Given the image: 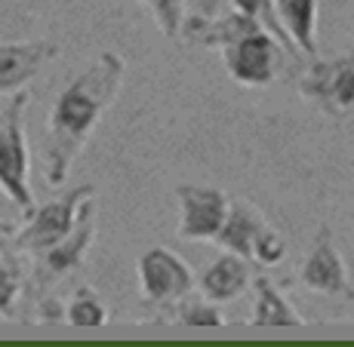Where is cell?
Instances as JSON below:
<instances>
[{"instance_id": "14", "label": "cell", "mask_w": 354, "mask_h": 347, "mask_svg": "<svg viewBox=\"0 0 354 347\" xmlns=\"http://www.w3.org/2000/svg\"><path fill=\"white\" fill-rule=\"evenodd\" d=\"M256 308H253V326H302L305 319L296 314V308L277 292V286L268 277H256Z\"/></svg>"}, {"instance_id": "16", "label": "cell", "mask_w": 354, "mask_h": 347, "mask_svg": "<svg viewBox=\"0 0 354 347\" xmlns=\"http://www.w3.org/2000/svg\"><path fill=\"white\" fill-rule=\"evenodd\" d=\"M22 292V270L16 268V261L0 258V317H10L16 308V298Z\"/></svg>"}, {"instance_id": "11", "label": "cell", "mask_w": 354, "mask_h": 347, "mask_svg": "<svg viewBox=\"0 0 354 347\" xmlns=\"http://www.w3.org/2000/svg\"><path fill=\"white\" fill-rule=\"evenodd\" d=\"M250 283H253L250 258L234 255V252H222L207 270H203L201 292L207 301L219 304V301H231V298H241Z\"/></svg>"}, {"instance_id": "4", "label": "cell", "mask_w": 354, "mask_h": 347, "mask_svg": "<svg viewBox=\"0 0 354 347\" xmlns=\"http://www.w3.org/2000/svg\"><path fill=\"white\" fill-rule=\"evenodd\" d=\"M281 50L287 46L274 37L271 31H253L247 37H241L237 43H231L222 50V59H225L228 77L241 86H262L274 83L277 71H281Z\"/></svg>"}, {"instance_id": "3", "label": "cell", "mask_w": 354, "mask_h": 347, "mask_svg": "<svg viewBox=\"0 0 354 347\" xmlns=\"http://www.w3.org/2000/svg\"><path fill=\"white\" fill-rule=\"evenodd\" d=\"M93 203V185H80L74 188L71 194L59 197V200H50L44 206L31 209L28 212V221L16 230V246L22 252H31V255H40L46 252L50 246L62 243L74 228H77L80 215L86 212V206Z\"/></svg>"}, {"instance_id": "1", "label": "cell", "mask_w": 354, "mask_h": 347, "mask_svg": "<svg viewBox=\"0 0 354 347\" xmlns=\"http://www.w3.org/2000/svg\"><path fill=\"white\" fill-rule=\"evenodd\" d=\"M124 59L118 52H102L86 71H80L59 92L50 117H46L44 148V179L50 188H62L71 172V163L86 148L99 117L114 105L124 86Z\"/></svg>"}, {"instance_id": "13", "label": "cell", "mask_w": 354, "mask_h": 347, "mask_svg": "<svg viewBox=\"0 0 354 347\" xmlns=\"http://www.w3.org/2000/svg\"><path fill=\"white\" fill-rule=\"evenodd\" d=\"M274 6H277V19H281L292 46L315 59L317 56V40H315L317 3L315 0H274Z\"/></svg>"}, {"instance_id": "5", "label": "cell", "mask_w": 354, "mask_h": 347, "mask_svg": "<svg viewBox=\"0 0 354 347\" xmlns=\"http://www.w3.org/2000/svg\"><path fill=\"white\" fill-rule=\"evenodd\" d=\"M176 200H179V228H176V234L182 240H216L219 237L231 209L225 190L209 185H179Z\"/></svg>"}, {"instance_id": "9", "label": "cell", "mask_w": 354, "mask_h": 347, "mask_svg": "<svg viewBox=\"0 0 354 347\" xmlns=\"http://www.w3.org/2000/svg\"><path fill=\"white\" fill-rule=\"evenodd\" d=\"M305 99L317 101L324 111H348L354 105V59L315 62L299 83Z\"/></svg>"}, {"instance_id": "15", "label": "cell", "mask_w": 354, "mask_h": 347, "mask_svg": "<svg viewBox=\"0 0 354 347\" xmlns=\"http://www.w3.org/2000/svg\"><path fill=\"white\" fill-rule=\"evenodd\" d=\"M65 319L71 326H84V329H96V326L108 323V308L99 298L96 289L90 286H80L71 295V301L65 304Z\"/></svg>"}, {"instance_id": "7", "label": "cell", "mask_w": 354, "mask_h": 347, "mask_svg": "<svg viewBox=\"0 0 354 347\" xmlns=\"http://www.w3.org/2000/svg\"><path fill=\"white\" fill-rule=\"evenodd\" d=\"M93 237H96V209H93V203H90L86 212L80 215L77 228H74L62 243H56V246H50L46 252L34 255L37 258V283H40V289H50L56 280H62V277H68L71 270H77L80 264H84L86 252H90Z\"/></svg>"}, {"instance_id": "10", "label": "cell", "mask_w": 354, "mask_h": 347, "mask_svg": "<svg viewBox=\"0 0 354 347\" xmlns=\"http://www.w3.org/2000/svg\"><path fill=\"white\" fill-rule=\"evenodd\" d=\"M56 56L59 46L44 43V40H34V43H0V95L19 92Z\"/></svg>"}, {"instance_id": "6", "label": "cell", "mask_w": 354, "mask_h": 347, "mask_svg": "<svg viewBox=\"0 0 354 347\" xmlns=\"http://www.w3.org/2000/svg\"><path fill=\"white\" fill-rule=\"evenodd\" d=\"M139 286L148 304H173L192 292L194 274L182 255L158 246L139 258Z\"/></svg>"}, {"instance_id": "19", "label": "cell", "mask_w": 354, "mask_h": 347, "mask_svg": "<svg viewBox=\"0 0 354 347\" xmlns=\"http://www.w3.org/2000/svg\"><path fill=\"white\" fill-rule=\"evenodd\" d=\"M12 240H16V228H12L10 221H0V258L6 255V249H10Z\"/></svg>"}, {"instance_id": "17", "label": "cell", "mask_w": 354, "mask_h": 347, "mask_svg": "<svg viewBox=\"0 0 354 347\" xmlns=\"http://www.w3.org/2000/svg\"><path fill=\"white\" fill-rule=\"evenodd\" d=\"M283 255H287V243H283V237L268 224V228L262 230V237L256 240L253 258H256L259 264H277Z\"/></svg>"}, {"instance_id": "2", "label": "cell", "mask_w": 354, "mask_h": 347, "mask_svg": "<svg viewBox=\"0 0 354 347\" xmlns=\"http://www.w3.org/2000/svg\"><path fill=\"white\" fill-rule=\"evenodd\" d=\"M25 108L28 92L19 90L0 108V190L12 200L25 215L34 209V197L28 188V141H25Z\"/></svg>"}, {"instance_id": "18", "label": "cell", "mask_w": 354, "mask_h": 347, "mask_svg": "<svg viewBox=\"0 0 354 347\" xmlns=\"http://www.w3.org/2000/svg\"><path fill=\"white\" fill-rule=\"evenodd\" d=\"M179 323L182 326H222L225 317L216 308V301H203V304H188L179 314Z\"/></svg>"}, {"instance_id": "12", "label": "cell", "mask_w": 354, "mask_h": 347, "mask_svg": "<svg viewBox=\"0 0 354 347\" xmlns=\"http://www.w3.org/2000/svg\"><path fill=\"white\" fill-rule=\"evenodd\" d=\"M268 228V221L262 219V212L247 200H231L228 219L222 224L219 237H216V246L222 252H234L243 258H253L256 240L262 237V230Z\"/></svg>"}, {"instance_id": "8", "label": "cell", "mask_w": 354, "mask_h": 347, "mask_svg": "<svg viewBox=\"0 0 354 347\" xmlns=\"http://www.w3.org/2000/svg\"><path fill=\"white\" fill-rule=\"evenodd\" d=\"M299 283L315 295H351L348 270H345L342 255L333 243L330 228L317 230L315 249L308 252V258L302 261V270H299Z\"/></svg>"}]
</instances>
